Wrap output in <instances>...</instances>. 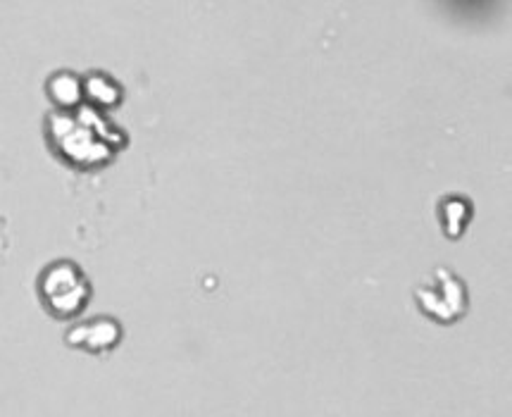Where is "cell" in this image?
<instances>
[{
  "label": "cell",
  "mask_w": 512,
  "mask_h": 417,
  "mask_svg": "<svg viewBox=\"0 0 512 417\" xmlns=\"http://www.w3.org/2000/svg\"><path fill=\"white\" fill-rule=\"evenodd\" d=\"M41 296L46 306L58 317H72L81 313L91 294L89 279L81 275V270L70 260L53 263L41 275L39 282Z\"/></svg>",
  "instance_id": "obj_3"
},
{
  "label": "cell",
  "mask_w": 512,
  "mask_h": 417,
  "mask_svg": "<svg viewBox=\"0 0 512 417\" xmlns=\"http://www.w3.org/2000/svg\"><path fill=\"white\" fill-rule=\"evenodd\" d=\"M84 96L98 108H115L122 101V89L108 74H91L84 82Z\"/></svg>",
  "instance_id": "obj_6"
},
{
  "label": "cell",
  "mask_w": 512,
  "mask_h": 417,
  "mask_svg": "<svg viewBox=\"0 0 512 417\" xmlns=\"http://www.w3.org/2000/svg\"><path fill=\"white\" fill-rule=\"evenodd\" d=\"M120 339L122 327L112 317H96V320L72 327L65 336L72 348H84L89 353H108L120 344Z\"/></svg>",
  "instance_id": "obj_4"
},
{
  "label": "cell",
  "mask_w": 512,
  "mask_h": 417,
  "mask_svg": "<svg viewBox=\"0 0 512 417\" xmlns=\"http://www.w3.org/2000/svg\"><path fill=\"white\" fill-rule=\"evenodd\" d=\"M443 215V232L448 239H458L465 232V222L470 220V203L462 201V198H448L441 205Z\"/></svg>",
  "instance_id": "obj_7"
},
{
  "label": "cell",
  "mask_w": 512,
  "mask_h": 417,
  "mask_svg": "<svg viewBox=\"0 0 512 417\" xmlns=\"http://www.w3.org/2000/svg\"><path fill=\"white\" fill-rule=\"evenodd\" d=\"M417 306L439 325H451L467 313V289L448 267H436L415 289Z\"/></svg>",
  "instance_id": "obj_2"
},
{
  "label": "cell",
  "mask_w": 512,
  "mask_h": 417,
  "mask_svg": "<svg viewBox=\"0 0 512 417\" xmlns=\"http://www.w3.org/2000/svg\"><path fill=\"white\" fill-rule=\"evenodd\" d=\"M48 132H51L53 148L70 165L77 167H101L110 163L115 148L105 143L101 136L86 127L77 115L70 112H55L48 122Z\"/></svg>",
  "instance_id": "obj_1"
},
{
  "label": "cell",
  "mask_w": 512,
  "mask_h": 417,
  "mask_svg": "<svg viewBox=\"0 0 512 417\" xmlns=\"http://www.w3.org/2000/svg\"><path fill=\"white\" fill-rule=\"evenodd\" d=\"M48 93H51L53 103L67 112L72 108H81V98H84V84L79 82L77 74L60 72V74H53L51 82H48Z\"/></svg>",
  "instance_id": "obj_5"
}]
</instances>
